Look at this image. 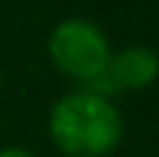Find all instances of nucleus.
<instances>
[{
    "instance_id": "nucleus-1",
    "label": "nucleus",
    "mask_w": 159,
    "mask_h": 157,
    "mask_svg": "<svg viewBox=\"0 0 159 157\" xmlns=\"http://www.w3.org/2000/svg\"><path fill=\"white\" fill-rule=\"evenodd\" d=\"M123 132L117 104L89 87L64 93L48 112V135L64 157H109L123 143Z\"/></svg>"
},
{
    "instance_id": "nucleus-2",
    "label": "nucleus",
    "mask_w": 159,
    "mask_h": 157,
    "mask_svg": "<svg viewBox=\"0 0 159 157\" xmlns=\"http://www.w3.org/2000/svg\"><path fill=\"white\" fill-rule=\"evenodd\" d=\"M48 56L61 76L78 87H92L106 73L112 45L98 22L87 17H67L53 25L48 37Z\"/></svg>"
},
{
    "instance_id": "nucleus-3",
    "label": "nucleus",
    "mask_w": 159,
    "mask_h": 157,
    "mask_svg": "<svg viewBox=\"0 0 159 157\" xmlns=\"http://www.w3.org/2000/svg\"><path fill=\"white\" fill-rule=\"evenodd\" d=\"M159 79V53L148 45H126L120 51H112L106 73L101 81H95L89 90L103 96L117 93H143Z\"/></svg>"
},
{
    "instance_id": "nucleus-4",
    "label": "nucleus",
    "mask_w": 159,
    "mask_h": 157,
    "mask_svg": "<svg viewBox=\"0 0 159 157\" xmlns=\"http://www.w3.org/2000/svg\"><path fill=\"white\" fill-rule=\"evenodd\" d=\"M0 157H36V155L28 152V149H22V146H3Z\"/></svg>"
}]
</instances>
